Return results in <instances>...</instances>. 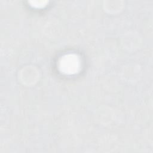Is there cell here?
Returning a JSON list of instances; mask_svg holds the SVG:
<instances>
[{"instance_id": "cell-1", "label": "cell", "mask_w": 153, "mask_h": 153, "mask_svg": "<svg viewBox=\"0 0 153 153\" xmlns=\"http://www.w3.org/2000/svg\"><path fill=\"white\" fill-rule=\"evenodd\" d=\"M78 62L75 57L72 56H66L64 57L63 60L61 62L60 67L64 69L65 72L67 73H72L76 70L78 67Z\"/></svg>"}]
</instances>
